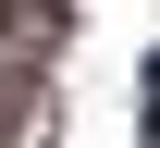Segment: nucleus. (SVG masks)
Instances as JSON below:
<instances>
[{"label":"nucleus","mask_w":160,"mask_h":148,"mask_svg":"<svg viewBox=\"0 0 160 148\" xmlns=\"http://www.w3.org/2000/svg\"><path fill=\"white\" fill-rule=\"evenodd\" d=\"M0 13H12V0H0Z\"/></svg>","instance_id":"1"}]
</instances>
